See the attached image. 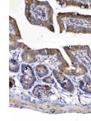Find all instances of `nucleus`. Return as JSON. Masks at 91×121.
I'll use <instances>...</instances> for the list:
<instances>
[{"label":"nucleus","mask_w":91,"mask_h":121,"mask_svg":"<svg viewBox=\"0 0 91 121\" xmlns=\"http://www.w3.org/2000/svg\"><path fill=\"white\" fill-rule=\"evenodd\" d=\"M23 76H21L20 81L23 87L25 89H29L34 84L36 78L35 77L32 68L27 65H22Z\"/></svg>","instance_id":"obj_1"},{"label":"nucleus","mask_w":91,"mask_h":121,"mask_svg":"<svg viewBox=\"0 0 91 121\" xmlns=\"http://www.w3.org/2000/svg\"><path fill=\"white\" fill-rule=\"evenodd\" d=\"M54 75L63 88L69 91H72L73 90L74 88H73V84L69 79L59 72H57L56 70L54 71Z\"/></svg>","instance_id":"obj_2"},{"label":"nucleus","mask_w":91,"mask_h":121,"mask_svg":"<svg viewBox=\"0 0 91 121\" xmlns=\"http://www.w3.org/2000/svg\"><path fill=\"white\" fill-rule=\"evenodd\" d=\"M33 93L38 98L47 96L52 94V88L47 85H39L35 87Z\"/></svg>","instance_id":"obj_3"},{"label":"nucleus","mask_w":91,"mask_h":121,"mask_svg":"<svg viewBox=\"0 0 91 121\" xmlns=\"http://www.w3.org/2000/svg\"><path fill=\"white\" fill-rule=\"evenodd\" d=\"M79 87L87 94H91V80L87 76H84L79 82Z\"/></svg>","instance_id":"obj_4"},{"label":"nucleus","mask_w":91,"mask_h":121,"mask_svg":"<svg viewBox=\"0 0 91 121\" xmlns=\"http://www.w3.org/2000/svg\"><path fill=\"white\" fill-rule=\"evenodd\" d=\"M36 73L39 77L43 78L48 74L49 70L45 65H38L36 67Z\"/></svg>","instance_id":"obj_5"},{"label":"nucleus","mask_w":91,"mask_h":121,"mask_svg":"<svg viewBox=\"0 0 91 121\" xmlns=\"http://www.w3.org/2000/svg\"><path fill=\"white\" fill-rule=\"evenodd\" d=\"M10 70L11 72H17L19 70V65L17 61L11 59L10 61Z\"/></svg>","instance_id":"obj_6"},{"label":"nucleus","mask_w":91,"mask_h":121,"mask_svg":"<svg viewBox=\"0 0 91 121\" xmlns=\"http://www.w3.org/2000/svg\"><path fill=\"white\" fill-rule=\"evenodd\" d=\"M43 81L44 82H46L47 84H54V82H55V81L54 80V79L52 77H50V76L46 77L45 78L43 79Z\"/></svg>","instance_id":"obj_7"}]
</instances>
